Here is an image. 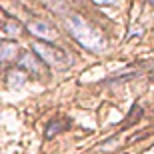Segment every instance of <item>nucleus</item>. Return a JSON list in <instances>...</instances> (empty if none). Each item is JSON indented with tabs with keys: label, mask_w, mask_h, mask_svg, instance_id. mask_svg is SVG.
<instances>
[{
	"label": "nucleus",
	"mask_w": 154,
	"mask_h": 154,
	"mask_svg": "<svg viewBox=\"0 0 154 154\" xmlns=\"http://www.w3.org/2000/svg\"><path fill=\"white\" fill-rule=\"evenodd\" d=\"M46 2H48V4H54V2H58V0H46Z\"/></svg>",
	"instance_id": "8"
},
{
	"label": "nucleus",
	"mask_w": 154,
	"mask_h": 154,
	"mask_svg": "<svg viewBox=\"0 0 154 154\" xmlns=\"http://www.w3.org/2000/svg\"><path fill=\"white\" fill-rule=\"evenodd\" d=\"M18 66L24 68V70H28V72H34V74H38L40 70H42L40 58L36 56V54H32V52H24L22 56L18 58Z\"/></svg>",
	"instance_id": "4"
},
{
	"label": "nucleus",
	"mask_w": 154,
	"mask_h": 154,
	"mask_svg": "<svg viewBox=\"0 0 154 154\" xmlns=\"http://www.w3.org/2000/svg\"><path fill=\"white\" fill-rule=\"evenodd\" d=\"M94 2H98V4H110V0H94Z\"/></svg>",
	"instance_id": "7"
},
{
	"label": "nucleus",
	"mask_w": 154,
	"mask_h": 154,
	"mask_svg": "<svg viewBox=\"0 0 154 154\" xmlns=\"http://www.w3.org/2000/svg\"><path fill=\"white\" fill-rule=\"evenodd\" d=\"M64 22H66V30L84 48H88V50H102L104 48V44H106L104 42V36L94 26H90L84 18L76 16V14H70V16H66Z\"/></svg>",
	"instance_id": "1"
},
{
	"label": "nucleus",
	"mask_w": 154,
	"mask_h": 154,
	"mask_svg": "<svg viewBox=\"0 0 154 154\" xmlns=\"http://www.w3.org/2000/svg\"><path fill=\"white\" fill-rule=\"evenodd\" d=\"M16 50L18 46L14 42H2V60H12V58H16Z\"/></svg>",
	"instance_id": "5"
},
{
	"label": "nucleus",
	"mask_w": 154,
	"mask_h": 154,
	"mask_svg": "<svg viewBox=\"0 0 154 154\" xmlns=\"http://www.w3.org/2000/svg\"><path fill=\"white\" fill-rule=\"evenodd\" d=\"M24 72H20V70H12L10 74H8V84L10 86H20L24 82Z\"/></svg>",
	"instance_id": "6"
},
{
	"label": "nucleus",
	"mask_w": 154,
	"mask_h": 154,
	"mask_svg": "<svg viewBox=\"0 0 154 154\" xmlns=\"http://www.w3.org/2000/svg\"><path fill=\"white\" fill-rule=\"evenodd\" d=\"M28 32L32 36H36V38H40V40H46V42H54V40L58 38L56 28H54L52 24L44 22V20H32V22L28 24Z\"/></svg>",
	"instance_id": "3"
},
{
	"label": "nucleus",
	"mask_w": 154,
	"mask_h": 154,
	"mask_svg": "<svg viewBox=\"0 0 154 154\" xmlns=\"http://www.w3.org/2000/svg\"><path fill=\"white\" fill-rule=\"evenodd\" d=\"M32 50L44 64H48V66H52L56 70H64L70 64L68 54L64 50H60V48H56V46H52L50 42H34Z\"/></svg>",
	"instance_id": "2"
}]
</instances>
